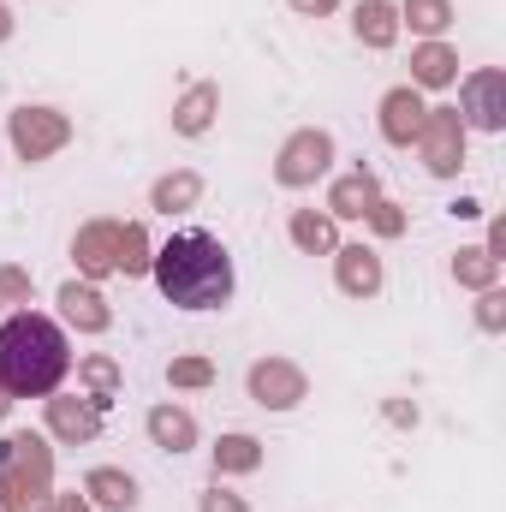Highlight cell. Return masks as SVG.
Masks as SVG:
<instances>
[{"mask_svg":"<svg viewBox=\"0 0 506 512\" xmlns=\"http://www.w3.org/2000/svg\"><path fill=\"white\" fill-rule=\"evenodd\" d=\"M328 262H334V292L352 298V304H370L381 286H387V262H381V251L364 245V239H340Z\"/></svg>","mask_w":506,"mask_h":512,"instance_id":"10","label":"cell"},{"mask_svg":"<svg viewBox=\"0 0 506 512\" xmlns=\"http://www.w3.org/2000/svg\"><path fill=\"white\" fill-rule=\"evenodd\" d=\"M149 280H155V292H161L173 310H227L233 292H239L233 251H227L215 233H203V227H185V233H173L167 245H155Z\"/></svg>","mask_w":506,"mask_h":512,"instance_id":"1","label":"cell"},{"mask_svg":"<svg viewBox=\"0 0 506 512\" xmlns=\"http://www.w3.org/2000/svg\"><path fill=\"white\" fill-rule=\"evenodd\" d=\"M72 376V340L42 310L0 316V387L12 399H48Z\"/></svg>","mask_w":506,"mask_h":512,"instance_id":"2","label":"cell"},{"mask_svg":"<svg viewBox=\"0 0 506 512\" xmlns=\"http://www.w3.org/2000/svg\"><path fill=\"white\" fill-rule=\"evenodd\" d=\"M54 310H60V328H72V334H84V340H96V334L114 328V304H108V292H102L96 280H78V274L60 280Z\"/></svg>","mask_w":506,"mask_h":512,"instance_id":"11","label":"cell"},{"mask_svg":"<svg viewBox=\"0 0 506 512\" xmlns=\"http://www.w3.org/2000/svg\"><path fill=\"white\" fill-rule=\"evenodd\" d=\"M286 6H292L298 18H334V12H340V0H286Z\"/></svg>","mask_w":506,"mask_h":512,"instance_id":"35","label":"cell"},{"mask_svg":"<svg viewBox=\"0 0 506 512\" xmlns=\"http://www.w3.org/2000/svg\"><path fill=\"white\" fill-rule=\"evenodd\" d=\"M114 239H120V221L114 215H96V221H84L78 233H72V268H78V280H108L114 274Z\"/></svg>","mask_w":506,"mask_h":512,"instance_id":"15","label":"cell"},{"mask_svg":"<svg viewBox=\"0 0 506 512\" xmlns=\"http://www.w3.org/2000/svg\"><path fill=\"white\" fill-rule=\"evenodd\" d=\"M72 137H78L72 114H66V108H54V102H18V108L6 114V143H12V155H18L24 167L54 161Z\"/></svg>","mask_w":506,"mask_h":512,"instance_id":"4","label":"cell"},{"mask_svg":"<svg viewBox=\"0 0 506 512\" xmlns=\"http://www.w3.org/2000/svg\"><path fill=\"white\" fill-rule=\"evenodd\" d=\"M84 495H90V507H102V512H137L143 507L137 477L120 471V465H90V471H84Z\"/></svg>","mask_w":506,"mask_h":512,"instance_id":"19","label":"cell"},{"mask_svg":"<svg viewBox=\"0 0 506 512\" xmlns=\"http://www.w3.org/2000/svg\"><path fill=\"white\" fill-rule=\"evenodd\" d=\"M12 36H18V12H12V6H6V0H0V48H6V42H12Z\"/></svg>","mask_w":506,"mask_h":512,"instance_id":"36","label":"cell"},{"mask_svg":"<svg viewBox=\"0 0 506 512\" xmlns=\"http://www.w3.org/2000/svg\"><path fill=\"white\" fill-rule=\"evenodd\" d=\"M167 120H173V137H209V131H215V120H221V84H215V78L185 84Z\"/></svg>","mask_w":506,"mask_h":512,"instance_id":"16","label":"cell"},{"mask_svg":"<svg viewBox=\"0 0 506 512\" xmlns=\"http://www.w3.org/2000/svg\"><path fill=\"white\" fill-rule=\"evenodd\" d=\"M411 84L429 96V90H453L459 84V48L441 36V42H411Z\"/></svg>","mask_w":506,"mask_h":512,"instance_id":"18","label":"cell"},{"mask_svg":"<svg viewBox=\"0 0 506 512\" xmlns=\"http://www.w3.org/2000/svg\"><path fill=\"white\" fill-rule=\"evenodd\" d=\"M120 387H126V370H120V358L114 352H84L78 358V393L84 399H96L102 411L120 399Z\"/></svg>","mask_w":506,"mask_h":512,"instance_id":"24","label":"cell"},{"mask_svg":"<svg viewBox=\"0 0 506 512\" xmlns=\"http://www.w3.org/2000/svg\"><path fill=\"white\" fill-rule=\"evenodd\" d=\"M447 274H453L465 292H489V286H501V262L483 251V245H459L453 262H447Z\"/></svg>","mask_w":506,"mask_h":512,"instance_id":"26","label":"cell"},{"mask_svg":"<svg viewBox=\"0 0 506 512\" xmlns=\"http://www.w3.org/2000/svg\"><path fill=\"white\" fill-rule=\"evenodd\" d=\"M54 501V441L42 429L0 435V512H48Z\"/></svg>","mask_w":506,"mask_h":512,"instance_id":"3","label":"cell"},{"mask_svg":"<svg viewBox=\"0 0 506 512\" xmlns=\"http://www.w3.org/2000/svg\"><path fill=\"white\" fill-rule=\"evenodd\" d=\"M197 512H251V501H245L239 489H227V483L215 477V483H209V489L197 495Z\"/></svg>","mask_w":506,"mask_h":512,"instance_id":"31","label":"cell"},{"mask_svg":"<svg viewBox=\"0 0 506 512\" xmlns=\"http://www.w3.org/2000/svg\"><path fill=\"white\" fill-rule=\"evenodd\" d=\"M42 435L54 441V447H90L96 435H102V405L96 399H84V393H48L42 399Z\"/></svg>","mask_w":506,"mask_h":512,"instance_id":"9","label":"cell"},{"mask_svg":"<svg viewBox=\"0 0 506 512\" xmlns=\"http://www.w3.org/2000/svg\"><path fill=\"white\" fill-rule=\"evenodd\" d=\"M393 6H399V30H411L417 42H441L459 24L453 0H393Z\"/></svg>","mask_w":506,"mask_h":512,"instance_id":"23","label":"cell"},{"mask_svg":"<svg viewBox=\"0 0 506 512\" xmlns=\"http://www.w3.org/2000/svg\"><path fill=\"white\" fill-rule=\"evenodd\" d=\"M423 114H429V102H423V90H417V84H393V90H381V102H376L381 143L411 149V143H417V131H423Z\"/></svg>","mask_w":506,"mask_h":512,"instance_id":"12","label":"cell"},{"mask_svg":"<svg viewBox=\"0 0 506 512\" xmlns=\"http://www.w3.org/2000/svg\"><path fill=\"white\" fill-rule=\"evenodd\" d=\"M167 387H173V393H203V387H215V358H203V352L167 358Z\"/></svg>","mask_w":506,"mask_h":512,"instance_id":"27","label":"cell"},{"mask_svg":"<svg viewBox=\"0 0 506 512\" xmlns=\"http://www.w3.org/2000/svg\"><path fill=\"white\" fill-rule=\"evenodd\" d=\"M149 262H155V239L143 221H120V239H114V274L126 280H149Z\"/></svg>","mask_w":506,"mask_h":512,"instance_id":"25","label":"cell"},{"mask_svg":"<svg viewBox=\"0 0 506 512\" xmlns=\"http://www.w3.org/2000/svg\"><path fill=\"white\" fill-rule=\"evenodd\" d=\"M376 197H381V173L364 167V161H352L346 173H328V203H322V209H328L334 221H364Z\"/></svg>","mask_w":506,"mask_h":512,"instance_id":"14","label":"cell"},{"mask_svg":"<svg viewBox=\"0 0 506 512\" xmlns=\"http://www.w3.org/2000/svg\"><path fill=\"white\" fill-rule=\"evenodd\" d=\"M245 399H251L256 411H298L310 399V370L298 358L268 352V358H256L251 370H245Z\"/></svg>","mask_w":506,"mask_h":512,"instance_id":"7","label":"cell"},{"mask_svg":"<svg viewBox=\"0 0 506 512\" xmlns=\"http://www.w3.org/2000/svg\"><path fill=\"white\" fill-rule=\"evenodd\" d=\"M286 239H292L298 256H334L340 221H334L328 209H292V215H286Z\"/></svg>","mask_w":506,"mask_h":512,"instance_id":"21","label":"cell"},{"mask_svg":"<svg viewBox=\"0 0 506 512\" xmlns=\"http://www.w3.org/2000/svg\"><path fill=\"white\" fill-rule=\"evenodd\" d=\"M459 120H465V131H489V137L506 131V72L501 66H477V72L459 78Z\"/></svg>","mask_w":506,"mask_h":512,"instance_id":"8","label":"cell"},{"mask_svg":"<svg viewBox=\"0 0 506 512\" xmlns=\"http://www.w3.org/2000/svg\"><path fill=\"white\" fill-rule=\"evenodd\" d=\"M203 191H209V185H203L197 167H167V173L149 179V209L173 221V215H191V209L203 203Z\"/></svg>","mask_w":506,"mask_h":512,"instance_id":"17","label":"cell"},{"mask_svg":"<svg viewBox=\"0 0 506 512\" xmlns=\"http://www.w3.org/2000/svg\"><path fill=\"white\" fill-rule=\"evenodd\" d=\"M364 227H370V239H405L411 215H405V203H393V197L381 191L376 203H370V215H364Z\"/></svg>","mask_w":506,"mask_h":512,"instance_id":"29","label":"cell"},{"mask_svg":"<svg viewBox=\"0 0 506 512\" xmlns=\"http://www.w3.org/2000/svg\"><path fill=\"white\" fill-rule=\"evenodd\" d=\"M143 435H149V447H161V453H191L197 441H203V429H197V411L191 405H179V399H155L149 411H143Z\"/></svg>","mask_w":506,"mask_h":512,"instance_id":"13","label":"cell"},{"mask_svg":"<svg viewBox=\"0 0 506 512\" xmlns=\"http://www.w3.org/2000/svg\"><path fill=\"white\" fill-rule=\"evenodd\" d=\"M465 143H471V131L459 120V108L453 102H429V114H423V131H417V161H423V173L429 179H459V167H465Z\"/></svg>","mask_w":506,"mask_h":512,"instance_id":"6","label":"cell"},{"mask_svg":"<svg viewBox=\"0 0 506 512\" xmlns=\"http://www.w3.org/2000/svg\"><path fill=\"white\" fill-rule=\"evenodd\" d=\"M471 322H477L483 334H506V286L477 292V304H471Z\"/></svg>","mask_w":506,"mask_h":512,"instance_id":"30","label":"cell"},{"mask_svg":"<svg viewBox=\"0 0 506 512\" xmlns=\"http://www.w3.org/2000/svg\"><path fill=\"white\" fill-rule=\"evenodd\" d=\"M453 215H459V221H483V203H477V197H459Z\"/></svg>","mask_w":506,"mask_h":512,"instance_id":"37","label":"cell"},{"mask_svg":"<svg viewBox=\"0 0 506 512\" xmlns=\"http://www.w3.org/2000/svg\"><path fill=\"white\" fill-rule=\"evenodd\" d=\"M12 405H18V399H12V393H6V387H0V423H6V417H12Z\"/></svg>","mask_w":506,"mask_h":512,"instance_id":"38","label":"cell"},{"mask_svg":"<svg viewBox=\"0 0 506 512\" xmlns=\"http://www.w3.org/2000/svg\"><path fill=\"white\" fill-rule=\"evenodd\" d=\"M483 251L506 268V215H489V233H483Z\"/></svg>","mask_w":506,"mask_h":512,"instance_id":"33","label":"cell"},{"mask_svg":"<svg viewBox=\"0 0 506 512\" xmlns=\"http://www.w3.org/2000/svg\"><path fill=\"white\" fill-rule=\"evenodd\" d=\"M334 161H340L334 131L328 126H298V131H286L280 149H274V185H280V191H310V185H322V179L334 173Z\"/></svg>","mask_w":506,"mask_h":512,"instance_id":"5","label":"cell"},{"mask_svg":"<svg viewBox=\"0 0 506 512\" xmlns=\"http://www.w3.org/2000/svg\"><path fill=\"white\" fill-rule=\"evenodd\" d=\"M48 512H96V507H90V495H84V489H66V495L54 489V501H48Z\"/></svg>","mask_w":506,"mask_h":512,"instance_id":"34","label":"cell"},{"mask_svg":"<svg viewBox=\"0 0 506 512\" xmlns=\"http://www.w3.org/2000/svg\"><path fill=\"white\" fill-rule=\"evenodd\" d=\"M262 441H256L251 429H227L215 447H209V465H215V477L227 483V477H251V471H262Z\"/></svg>","mask_w":506,"mask_h":512,"instance_id":"22","label":"cell"},{"mask_svg":"<svg viewBox=\"0 0 506 512\" xmlns=\"http://www.w3.org/2000/svg\"><path fill=\"white\" fill-rule=\"evenodd\" d=\"M381 417H387L393 429H417V423H423L417 399H405V393H387V399H381Z\"/></svg>","mask_w":506,"mask_h":512,"instance_id":"32","label":"cell"},{"mask_svg":"<svg viewBox=\"0 0 506 512\" xmlns=\"http://www.w3.org/2000/svg\"><path fill=\"white\" fill-rule=\"evenodd\" d=\"M30 304H36V274L24 262H0V316L30 310Z\"/></svg>","mask_w":506,"mask_h":512,"instance_id":"28","label":"cell"},{"mask_svg":"<svg viewBox=\"0 0 506 512\" xmlns=\"http://www.w3.org/2000/svg\"><path fill=\"white\" fill-rule=\"evenodd\" d=\"M352 36H358V48H370V54H387L405 30H399V6L393 0H358L352 6Z\"/></svg>","mask_w":506,"mask_h":512,"instance_id":"20","label":"cell"}]
</instances>
